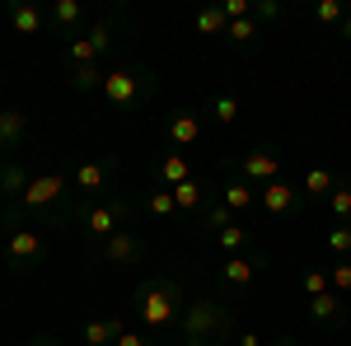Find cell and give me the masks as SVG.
<instances>
[{
	"label": "cell",
	"mask_w": 351,
	"mask_h": 346,
	"mask_svg": "<svg viewBox=\"0 0 351 346\" xmlns=\"http://www.w3.org/2000/svg\"><path fill=\"white\" fill-rule=\"evenodd\" d=\"M117 28H122V10H108V14H99L94 24L84 28V38L94 42V52L104 56V52H112V47H117Z\"/></svg>",
	"instance_id": "cell-20"
},
{
	"label": "cell",
	"mask_w": 351,
	"mask_h": 346,
	"mask_svg": "<svg viewBox=\"0 0 351 346\" xmlns=\"http://www.w3.org/2000/svg\"><path fill=\"white\" fill-rule=\"evenodd\" d=\"M104 66L94 61V66H71V75H66V84L75 89V94H94V89H104Z\"/></svg>",
	"instance_id": "cell-24"
},
{
	"label": "cell",
	"mask_w": 351,
	"mask_h": 346,
	"mask_svg": "<svg viewBox=\"0 0 351 346\" xmlns=\"http://www.w3.org/2000/svg\"><path fill=\"white\" fill-rule=\"evenodd\" d=\"M33 183V173L24 169V160H14V155H0V201H19Z\"/></svg>",
	"instance_id": "cell-16"
},
{
	"label": "cell",
	"mask_w": 351,
	"mask_h": 346,
	"mask_svg": "<svg viewBox=\"0 0 351 346\" xmlns=\"http://www.w3.org/2000/svg\"><path fill=\"white\" fill-rule=\"evenodd\" d=\"M117 173H122L117 155H99V160L71 164V183H75V192H84L89 201H108V197H117V192H112V187H117Z\"/></svg>",
	"instance_id": "cell-6"
},
{
	"label": "cell",
	"mask_w": 351,
	"mask_h": 346,
	"mask_svg": "<svg viewBox=\"0 0 351 346\" xmlns=\"http://www.w3.org/2000/svg\"><path fill=\"white\" fill-rule=\"evenodd\" d=\"M192 28H197L202 38H225V33H230V19H225V10H220V5H206V10H197Z\"/></svg>",
	"instance_id": "cell-25"
},
{
	"label": "cell",
	"mask_w": 351,
	"mask_h": 346,
	"mask_svg": "<svg viewBox=\"0 0 351 346\" xmlns=\"http://www.w3.org/2000/svg\"><path fill=\"white\" fill-rule=\"evenodd\" d=\"M47 230H38V225H24V230H10V239L0 248V258H5V271H14V276H33L38 267L47 262Z\"/></svg>",
	"instance_id": "cell-5"
},
{
	"label": "cell",
	"mask_w": 351,
	"mask_h": 346,
	"mask_svg": "<svg viewBox=\"0 0 351 346\" xmlns=\"http://www.w3.org/2000/svg\"><path fill=\"white\" fill-rule=\"evenodd\" d=\"M239 346H267V337H258V332H243Z\"/></svg>",
	"instance_id": "cell-39"
},
{
	"label": "cell",
	"mask_w": 351,
	"mask_h": 346,
	"mask_svg": "<svg viewBox=\"0 0 351 346\" xmlns=\"http://www.w3.org/2000/svg\"><path fill=\"white\" fill-rule=\"evenodd\" d=\"M216 243L225 248V258H239V253H253V234L243 230L239 220H234L230 230H220V234H216Z\"/></svg>",
	"instance_id": "cell-26"
},
{
	"label": "cell",
	"mask_w": 351,
	"mask_h": 346,
	"mask_svg": "<svg viewBox=\"0 0 351 346\" xmlns=\"http://www.w3.org/2000/svg\"><path fill=\"white\" fill-rule=\"evenodd\" d=\"M145 211L160 215V220H169V215H178V201H173L169 187H150V192H145Z\"/></svg>",
	"instance_id": "cell-30"
},
{
	"label": "cell",
	"mask_w": 351,
	"mask_h": 346,
	"mask_svg": "<svg viewBox=\"0 0 351 346\" xmlns=\"http://www.w3.org/2000/svg\"><path fill=\"white\" fill-rule=\"evenodd\" d=\"M94 61H99V52H94V42H89L84 33L66 42V66H94Z\"/></svg>",
	"instance_id": "cell-32"
},
{
	"label": "cell",
	"mask_w": 351,
	"mask_h": 346,
	"mask_svg": "<svg viewBox=\"0 0 351 346\" xmlns=\"http://www.w3.org/2000/svg\"><path fill=\"white\" fill-rule=\"evenodd\" d=\"M328 253L332 258H351V225H332L328 230Z\"/></svg>",
	"instance_id": "cell-34"
},
{
	"label": "cell",
	"mask_w": 351,
	"mask_h": 346,
	"mask_svg": "<svg viewBox=\"0 0 351 346\" xmlns=\"http://www.w3.org/2000/svg\"><path fill=\"white\" fill-rule=\"evenodd\" d=\"M155 89H160V80L150 66H112L99 94H104V108H112V112H136L155 99Z\"/></svg>",
	"instance_id": "cell-3"
},
{
	"label": "cell",
	"mask_w": 351,
	"mask_h": 346,
	"mask_svg": "<svg viewBox=\"0 0 351 346\" xmlns=\"http://www.w3.org/2000/svg\"><path fill=\"white\" fill-rule=\"evenodd\" d=\"M141 258H145V239L136 230H117L112 239L94 243V262H104V267H136Z\"/></svg>",
	"instance_id": "cell-9"
},
{
	"label": "cell",
	"mask_w": 351,
	"mask_h": 346,
	"mask_svg": "<svg viewBox=\"0 0 351 346\" xmlns=\"http://www.w3.org/2000/svg\"><path fill=\"white\" fill-rule=\"evenodd\" d=\"M337 38H342V42H351V14L342 19V24H337Z\"/></svg>",
	"instance_id": "cell-40"
},
{
	"label": "cell",
	"mask_w": 351,
	"mask_h": 346,
	"mask_svg": "<svg viewBox=\"0 0 351 346\" xmlns=\"http://www.w3.org/2000/svg\"><path fill=\"white\" fill-rule=\"evenodd\" d=\"M332 187H337V173H332V169H309V173L300 178V192H304V197H332Z\"/></svg>",
	"instance_id": "cell-27"
},
{
	"label": "cell",
	"mask_w": 351,
	"mask_h": 346,
	"mask_svg": "<svg viewBox=\"0 0 351 346\" xmlns=\"http://www.w3.org/2000/svg\"><path fill=\"white\" fill-rule=\"evenodd\" d=\"M225 42H230V47H234L239 56H253L258 47H263V42H267V28H263L258 19H253V14H248V19H234V24H230Z\"/></svg>",
	"instance_id": "cell-17"
},
{
	"label": "cell",
	"mask_w": 351,
	"mask_h": 346,
	"mask_svg": "<svg viewBox=\"0 0 351 346\" xmlns=\"http://www.w3.org/2000/svg\"><path fill=\"white\" fill-rule=\"evenodd\" d=\"M328 286L342 295V299L351 295V258H332L328 262Z\"/></svg>",
	"instance_id": "cell-33"
},
{
	"label": "cell",
	"mask_w": 351,
	"mask_h": 346,
	"mask_svg": "<svg viewBox=\"0 0 351 346\" xmlns=\"http://www.w3.org/2000/svg\"><path fill=\"white\" fill-rule=\"evenodd\" d=\"M234 337V309L225 299H188L173 328V346H225Z\"/></svg>",
	"instance_id": "cell-2"
},
{
	"label": "cell",
	"mask_w": 351,
	"mask_h": 346,
	"mask_svg": "<svg viewBox=\"0 0 351 346\" xmlns=\"http://www.w3.org/2000/svg\"><path fill=\"white\" fill-rule=\"evenodd\" d=\"M89 24H94V19L84 14L80 0H52V5H47V28H52V33H61L66 42H71V38H80Z\"/></svg>",
	"instance_id": "cell-11"
},
{
	"label": "cell",
	"mask_w": 351,
	"mask_h": 346,
	"mask_svg": "<svg viewBox=\"0 0 351 346\" xmlns=\"http://www.w3.org/2000/svg\"><path fill=\"white\" fill-rule=\"evenodd\" d=\"M230 173L234 178H243V183H253V187H267L281 178V150L276 145H253V150H243L239 160H230Z\"/></svg>",
	"instance_id": "cell-7"
},
{
	"label": "cell",
	"mask_w": 351,
	"mask_h": 346,
	"mask_svg": "<svg viewBox=\"0 0 351 346\" xmlns=\"http://www.w3.org/2000/svg\"><path fill=\"white\" fill-rule=\"evenodd\" d=\"M263 267H267V253L263 248H253V253H239V258H225V262L216 267L220 276V291L225 295H243L258 276H263Z\"/></svg>",
	"instance_id": "cell-8"
},
{
	"label": "cell",
	"mask_w": 351,
	"mask_h": 346,
	"mask_svg": "<svg viewBox=\"0 0 351 346\" xmlns=\"http://www.w3.org/2000/svg\"><path fill=\"white\" fill-rule=\"evenodd\" d=\"M267 346H300L295 337H276V342H267Z\"/></svg>",
	"instance_id": "cell-41"
},
{
	"label": "cell",
	"mask_w": 351,
	"mask_h": 346,
	"mask_svg": "<svg viewBox=\"0 0 351 346\" xmlns=\"http://www.w3.org/2000/svg\"><path fill=\"white\" fill-rule=\"evenodd\" d=\"M347 14H351V5H342V0H319V5H314V19L324 28H332V33H337V24H342Z\"/></svg>",
	"instance_id": "cell-31"
},
{
	"label": "cell",
	"mask_w": 351,
	"mask_h": 346,
	"mask_svg": "<svg viewBox=\"0 0 351 346\" xmlns=\"http://www.w3.org/2000/svg\"><path fill=\"white\" fill-rule=\"evenodd\" d=\"M164 140H169L173 150H192V145L202 140V112H192V108H173L169 122H164Z\"/></svg>",
	"instance_id": "cell-12"
},
{
	"label": "cell",
	"mask_w": 351,
	"mask_h": 346,
	"mask_svg": "<svg viewBox=\"0 0 351 346\" xmlns=\"http://www.w3.org/2000/svg\"><path fill=\"white\" fill-rule=\"evenodd\" d=\"M281 14H286V5H281V0H253V19H258L263 28H267V24H276Z\"/></svg>",
	"instance_id": "cell-36"
},
{
	"label": "cell",
	"mask_w": 351,
	"mask_h": 346,
	"mask_svg": "<svg viewBox=\"0 0 351 346\" xmlns=\"http://www.w3.org/2000/svg\"><path fill=\"white\" fill-rule=\"evenodd\" d=\"M5 19H10L14 33L38 38V33H47V5H38V0H10L5 5Z\"/></svg>",
	"instance_id": "cell-13"
},
{
	"label": "cell",
	"mask_w": 351,
	"mask_h": 346,
	"mask_svg": "<svg viewBox=\"0 0 351 346\" xmlns=\"http://www.w3.org/2000/svg\"><path fill=\"white\" fill-rule=\"evenodd\" d=\"M220 201H225V206H230L234 215H248L253 206H258V187H253V183H243V178H234V173H230V178L220 183Z\"/></svg>",
	"instance_id": "cell-21"
},
{
	"label": "cell",
	"mask_w": 351,
	"mask_h": 346,
	"mask_svg": "<svg viewBox=\"0 0 351 346\" xmlns=\"http://www.w3.org/2000/svg\"><path fill=\"white\" fill-rule=\"evenodd\" d=\"M28 140V112L24 108H0V155L24 150Z\"/></svg>",
	"instance_id": "cell-18"
},
{
	"label": "cell",
	"mask_w": 351,
	"mask_h": 346,
	"mask_svg": "<svg viewBox=\"0 0 351 346\" xmlns=\"http://www.w3.org/2000/svg\"><path fill=\"white\" fill-rule=\"evenodd\" d=\"M309 323H314V328H328V332H337V328L347 323V299H342L337 291L314 295V299H309Z\"/></svg>",
	"instance_id": "cell-15"
},
{
	"label": "cell",
	"mask_w": 351,
	"mask_h": 346,
	"mask_svg": "<svg viewBox=\"0 0 351 346\" xmlns=\"http://www.w3.org/2000/svg\"><path fill=\"white\" fill-rule=\"evenodd\" d=\"M211 117H216L220 127H230L234 117H239V94H230V89H220L216 99H211V108H206Z\"/></svg>",
	"instance_id": "cell-29"
},
{
	"label": "cell",
	"mask_w": 351,
	"mask_h": 346,
	"mask_svg": "<svg viewBox=\"0 0 351 346\" xmlns=\"http://www.w3.org/2000/svg\"><path fill=\"white\" fill-rule=\"evenodd\" d=\"M300 183H291V178H276V183L258 187V206L271 215V220H291V215H300Z\"/></svg>",
	"instance_id": "cell-10"
},
{
	"label": "cell",
	"mask_w": 351,
	"mask_h": 346,
	"mask_svg": "<svg viewBox=\"0 0 351 346\" xmlns=\"http://www.w3.org/2000/svg\"><path fill=\"white\" fill-rule=\"evenodd\" d=\"M188 309V295L178 286V276H145L132 291V319L150 332V337H173V328Z\"/></svg>",
	"instance_id": "cell-1"
},
{
	"label": "cell",
	"mask_w": 351,
	"mask_h": 346,
	"mask_svg": "<svg viewBox=\"0 0 351 346\" xmlns=\"http://www.w3.org/2000/svg\"><path fill=\"white\" fill-rule=\"evenodd\" d=\"M234 220H239V215L230 211V206H225V201H220V197H211V201H206V206H202V215H197V225H202V230H206V234H220V230H230V225H234Z\"/></svg>",
	"instance_id": "cell-23"
},
{
	"label": "cell",
	"mask_w": 351,
	"mask_h": 346,
	"mask_svg": "<svg viewBox=\"0 0 351 346\" xmlns=\"http://www.w3.org/2000/svg\"><path fill=\"white\" fill-rule=\"evenodd\" d=\"M24 346H66V342H61V337H47V332H38V337H28Z\"/></svg>",
	"instance_id": "cell-38"
},
{
	"label": "cell",
	"mask_w": 351,
	"mask_h": 346,
	"mask_svg": "<svg viewBox=\"0 0 351 346\" xmlns=\"http://www.w3.org/2000/svg\"><path fill=\"white\" fill-rule=\"evenodd\" d=\"M169 192H173V201H178V215H202V206L211 201V197H206V183H202V178H188V183L169 187Z\"/></svg>",
	"instance_id": "cell-22"
},
{
	"label": "cell",
	"mask_w": 351,
	"mask_h": 346,
	"mask_svg": "<svg viewBox=\"0 0 351 346\" xmlns=\"http://www.w3.org/2000/svg\"><path fill=\"white\" fill-rule=\"evenodd\" d=\"M300 286L309 291V299H314V295H328L332 291V286H328V267H309V271L300 276Z\"/></svg>",
	"instance_id": "cell-35"
},
{
	"label": "cell",
	"mask_w": 351,
	"mask_h": 346,
	"mask_svg": "<svg viewBox=\"0 0 351 346\" xmlns=\"http://www.w3.org/2000/svg\"><path fill=\"white\" fill-rule=\"evenodd\" d=\"M150 178H155V187H178V183H188V178H197V173H192V160L183 150H169V155H160V160L150 164Z\"/></svg>",
	"instance_id": "cell-14"
},
{
	"label": "cell",
	"mask_w": 351,
	"mask_h": 346,
	"mask_svg": "<svg viewBox=\"0 0 351 346\" xmlns=\"http://www.w3.org/2000/svg\"><path fill=\"white\" fill-rule=\"evenodd\" d=\"M75 225L84 230L89 243H104V239H112L117 230L132 225V201H127L122 192L108 197V201H84V206H75Z\"/></svg>",
	"instance_id": "cell-4"
},
{
	"label": "cell",
	"mask_w": 351,
	"mask_h": 346,
	"mask_svg": "<svg viewBox=\"0 0 351 346\" xmlns=\"http://www.w3.org/2000/svg\"><path fill=\"white\" fill-rule=\"evenodd\" d=\"M112 346H160V337H150L145 328H132V323H127V328H122V337H117Z\"/></svg>",
	"instance_id": "cell-37"
},
{
	"label": "cell",
	"mask_w": 351,
	"mask_h": 346,
	"mask_svg": "<svg viewBox=\"0 0 351 346\" xmlns=\"http://www.w3.org/2000/svg\"><path fill=\"white\" fill-rule=\"evenodd\" d=\"M328 215H332L337 225H347V220H351V178H337L332 197H328Z\"/></svg>",
	"instance_id": "cell-28"
},
{
	"label": "cell",
	"mask_w": 351,
	"mask_h": 346,
	"mask_svg": "<svg viewBox=\"0 0 351 346\" xmlns=\"http://www.w3.org/2000/svg\"><path fill=\"white\" fill-rule=\"evenodd\" d=\"M122 328H127V319H117V314L89 319V323H80V342L84 346H112L117 337H122Z\"/></svg>",
	"instance_id": "cell-19"
}]
</instances>
